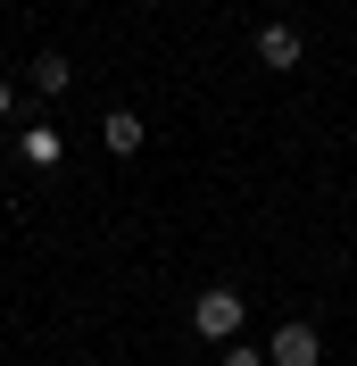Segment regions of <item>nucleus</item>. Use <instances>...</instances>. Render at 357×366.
<instances>
[{
  "instance_id": "f257e3e1",
  "label": "nucleus",
  "mask_w": 357,
  "mask_h": 366,
  "mask_svg": "<svg viewBox=\"0 0 357 366\" xmlns=\"http://www.w3.org/2000/svg\"><path fill=\"white\" fill-rule=\"evenodd\" d=\"M191 325H200V342H233L241 333V292H200Z\"/></svg>"
},
{
  "instance_id": "f03ea898",
  "label": "nucleus",
  "mask_w": 357,
  "mask_h": 366,
  "mask_svg": "<svg viewBox=\"0 0 357 366\" xmlns=\"http://www.w3.org/2000/svg\"><path fill=\"white\" fill-rule=\"evenodd\" d=\"M324 358V342H316V325H283L266 342V366H316Z\"/></svg>"
},
{
  "instance_id": "7ed1b4c3",
  "label": "nucleus",
  "mask_w": 357,
  "mask_h": 366,
  "mask_svg": "<svg viewBox=\"0 0 357 366\" xmlns=\"http://www.w3.org/2000/svg\"><path fill=\"white\" fill-rule=\"evenodd\" d=\"M299 50H308V42H299V25H258V59H266L274 75L299 67Z\"/></svg>"
},
{
  "instance_id": "20e7f679",
  "label": "nucleus",
  "mask_w": 357,
  "mask_h": 366,
  "mask_svg": "<svg viewBox=\"0 0 357 366\" xmlns=\"http://www.w3.org/2000/svg\"><path fill=\"white\" fill-rule=\"evenodd\" d=\"M100 142H109V150H141V117H134V109H116L109 125H100Z\"/></svg>"
},
{
  "instance_id": "39448f33",
  "label": "nucleus",
  "mask_w": 357,
  "mask_h": 366,
  "mask_svg": "<svg viewBox=\"0 0 357 366\" xmlns=\"http://www.w3.org/2000/svg\"><path fill=\"white\" fill-rule=\"evenodd\" d=\"M25 167H59V134H50V125L25 134Z\"/></svg>"
},
{
  "instance_id": "423d86ee",
  "label": "nucleus",
  "mask_w": 357,
  "mask_h": 366,
  "mask_svg": "<svg viewBox=\"0 0 357 366\" xmlns=\"http://www.w3.org/2000/svg\"><path fill=\"white\" fill-rule=\"evenodd\" d=\"M34 84H42V92H67V59H59V50H42V59H34Z\"/></svg>"
},
{
  "instance_id": "0eeeda50",
  "label": "nucleus",
  "mask_w": 357,
  "mask_h": 366,
  "mask_svg": "<svg viewBox=\"0 0 357 366\" xmlns=\"http://www.w3.org/2000/svg\"><path fill=\"white\" fill-rule=\"evenodd\" d=\"M224 366H266V350H249V342H224Z\"/></svg>"
},
{
  "instance_id": "6e6552de",
  "label": "nucleus",
  "mask_w": 357,
  "mask_h": 366,
  "mask_svg": "<svg viewBox=\"0 0 357 366\" xmlns=\"http://www.w3.org/2000/svg\"><path fill=\"white\" fill-rule=\"evenodd\" d=\"M9 100H17V92H9V84H0V117H9Z\"/></svg>"
}]
</instances>
